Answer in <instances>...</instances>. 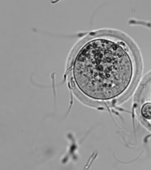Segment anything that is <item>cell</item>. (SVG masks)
Here are the masks:
<instances>
[{
  "instance_id": "cell-2",
  "label": "cell",
  "mask_w": 151,
  "mask_h": 170,
  "mask_svg": "<svg viewBox=\"0 0 151 170\" xmlns=\"http://www.w3.org/2000/svg\"><path fill=\"white\" fill-rule=\"evenodd\" d=\"M141 112L145 118L148 119H151V103L145 104L142 107Z\"/></svg>"
},
{
  "instance_id": "cell-1",
  "label": "cell",
  "mask_w": 151,
  "mask_h": 170,
  "mask_svg": "<svg viewBox=\"0 0 151 170\" xmlns=\"http://www.w3.org/2000/svg\"><path fill=\"white\" fill-rule=\"evenodd\" d=\"M74 82L84 95L108 100L123 92L131 81V61L122 48L103 40L92 41L77 55L73 70Z\"/></svg>"
}]
</instances>
